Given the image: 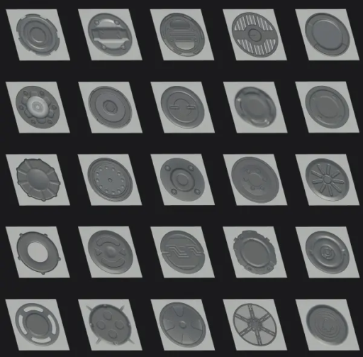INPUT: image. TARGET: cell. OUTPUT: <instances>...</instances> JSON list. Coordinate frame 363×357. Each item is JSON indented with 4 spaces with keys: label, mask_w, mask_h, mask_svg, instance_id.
Masks as SVG:
<instances>
[{
    "label": "cell",
    "mask_w": 363,
    "mask_h": 357,
    "mask_svg": "<svg viewBox=\"0 0 363 357\" xmlns=\"http://www.w3.org/2000/svg\"><path fill=\"white\" fill-rule=\"evenodd\" d=\"M87 249L94 263L109 274H123L133 265V253L130 246L114 231L95 232L89 239Z\"/></svg>",
    "instance_id": "cell-7"
},
{
    "label": "cell",
    "mask_w": 363,
    "mask_h": 357,
    "mask_svg": "<svg viewBox=\"0 0 363 357\" xmlns=\"http://www.w3.org/2000/svg\"><path fill=\"white\" fill-rule=\"evenodd\" d=\"M160 248L164 261L178 273H196L205 263V253L201 243L186 231L173 230L166 233Z\"/></svg>",
    "instance_id": "cell-8"
},
{
    "label": "cell",
    "mask_w": 363,
    "mask_h": 357,
    "mask_svg": "<svg viewBox=\"0 0 363 357\" xmlns=\"http://www.w3.org/2000/svg\"><path fill=\"white\" fill-rule=\"evenodd\" d=\"M305 249L310 262L325 273H340L346 270L350 263V252L345 243L328 231L312 233L306 239Z\"/></svg>",
    "instance_id": "cell-14"
},
{
    "label": "cell",
    "mask_w": 363,
    "mask_h": 357,
    "mask_svg": "<svg viewBox=\"0 0 363 357\" xmlns=\"http://www.w3.org/2000/svg\"><path fill=\"white\" fill-rule=\"evenodd\" d=\"M159 322L166 337L181 347L198 346L206 337V326L201 315L184 302H173L163 307Z\"/></svg>",
    "instance_id": "cell-3"
},
{
    "label": "cell",
    "mask_w": 363,
    "mask_h": 357,
    "mask_svg": "<svg viewBox=\"0 0 363 357\" xmlns=\"http://www.w3.org/2000/svg\"><path fill=\"white\" fill-rule=\"evenodd\" d=\"M16 106L21 117L37 128H50L60 118V107L55 97L38 86L23 87L16 95Z\"/></svg>",
    "instance_id": "cell-17"
},
{
    "label": "cell",
    "mask_w": 363,
    "mask_h": 357,
    "mask_svg": "<svg viewBox=\"0 0 363 357\" xmlns=\"http://www.w3.org/2000/svg\"><path fill=\"white\" fill-rule=\"evenodd\" d=\"M17 183L30 197L45 202L57 196L60 182L55 169L43 160L26 158L16 168Z\"/></svg>",
    "instance_id": "cell-20"
},
{
    "label": "cell",
    "mask_w": 363,
    "mask_h": 357,
    "mask_svg": "<svg viewBox=\"0 0 363 357\" xmlns=\"http://www.w3.org/2000/svg\"><path fill=\"white\" fill-rule=\"evenodd\" d=\"M91 331L100 340L114 346H121L130 340V322L122 309L109 304L94 307L89 315Z\"/></svg>",
    "instance_id": "cell-23"
},
{
    "label": "cell",
    "mask_w": 363,
    "mask_h": 357,
    "mask_svg": "<svg viewBox=\"0 0 363 357\" xmlns=\"http://www.w3.org/2000/svg\"><path fill=\"white\" fill-rule=\"evenodd\" d=\"M304 33L308 43L326 56H341L350 45L351 38L346 26L329 13L311 15L305 23Z\"/></svg>",
    "instance_id": "cell-4"
},
{
    "label": "cell",
    "mask_w": 363,
    "mask_h": 357,
    "mask_svg": "<svg viewBox=\"0 0 363 357\" xmlns=\"http://www.w3.org/2000/svg\"><path fill=\"white\" fill-rule=\"evenodd\" d=\"M231 35L238 48L254 57L271 56L279 45V36L274 25L255 12L238 15L232 23Z\"/></svg>",
    "instance_id": "cell-2"
},
{
    "label": "cell",
    "mask_w": 363,
    "mask_h": 357,
    "mask_svg": "<svg viewBox=\"0 0 363 357\" xmlns=\"http://www.w3.org/2000/svg\"><path fill=\"white\" fill-rule=\"evenodd\" d=\"M89 111L101 125L110 128H122L130 122L132 107L127 97L109 86L94 89L88 98Z\"/></svg>",
    "instance_id": "cell-19"
},
{
    "label": "cell",
    "mask_w": 363,
    "mask_h": 357,
    "mask_svg": "<svg viewBox=\"0 0 363 357\" xmlns=\"http://www.w3.org/2000/svg\"><path fill=\"white\" fill-rule=\"evenodd\" d=\"M233 324L238 334L255 346H267L275 340L277 326L271 313L254 303L238 307L233 315Z\"/></svg>",
    "instance_id": "cell-13"
},
{
    "label": "cell",
    "mask_w": 363,
    "mask_h": 357,
    "mask_svg": "<svg viewBox=\"0 0 363 357\" xmlns=\"http://www.w3.org/2000/svg\"><path fill=\"white\" fill-rule=\"evenodd\" d=\"M160 104L166 118L183 128H194L201 124L205 109L199 97L190 89L174 85L166 89Z\"/></svg>",
    "instance_id": "cell-18"
},
{
    "label": "cell",
    "mask_w": 363,
    "mask_h": 357,
    "mask_svg": "<svg viewBox=\"0 0 363 357\" xmlns=\"http://www.w3.org/2000/svg\"><path fill=\"white\" fill-rule=\"evenodd\" d=\"M18 258L29 269L44 275L52 271L60 261L57 246L45 234H21L16 243Z\"/></svg>",
    "instance_id": "cell-22"
},
{
    "label": "cell",
    "mask_w": 363,
    "mask_h": 357,
    "mask_svg": "<svg viewBox=\"0 0 363 357\" xmlns=\"http://www.w3.org/2000/svg\"><path fill=\"white\" fill-rule=\"evenodd\" d=\"M230 175L237 191L252 202L268 203L278 194L279 181L275 171L259 158L246 156L238 159Z\"/></svg>",
    "instance_id": "cell-1"
},
{
    "label": "cell",
    "mask_w": 363,
    "mask_h": 357,
    "mask_svg": "<svg viewBox=\"0 0 363 357\" xmlns=\"http://www.w3.org/2000/svg\"><path fill=\"white\" fill-rule=\"evenodd\" d=\"M233 248L246 270L256 275L272 272L277 265L275 248L269 238L253 230H245L234 239Z\"/></svg>",
    "instance_id": "cell-16"
},
{
    "label": "cell",
    "mask_w": 363,
    "mask_h": 357,
    "mask_svg": "<svg viewBox=\"0 0 363 357\" xmlns=\"http://www.w3.org/2000/svg\"><path fill=\"white\" fill-rule=\"evenodd\" d=\"M160 34L164 45L182 57L199 55L206 44V37L199 23L180 12L170 13L162 18Z\"/></svg>",
    "instance_id": "cell-5"
},
{
    "label": "cell",
    "mask_w": 363,
    "mask_h": 357,
    "mask_svg": "<svg viewBox=\"0 0 363 357\" xmlns=\"http://www.w3.org/2000/svg\"><path fill=\"white\" fill-rule=\"evenodd\" d=\"M87 179L94 192L110 202L124 201L133 191L130 172L121 163L111 158L94 160L89 166Z\"/></svg>",
    "instance_id": "cell-6"
},
{
    "label": "cell",
    "mask_w": 363,
    "mask_h": 357,
    "mask_svg": "<svg viewBox=\"0 0 363 357\" xmlns=\"http://www.w3.org/2000/svg\"><path fill=\"white\" fill-rule=\"evenodd\" d=\"M15 324L21 336L39 346L53 344L60 335V326L54 314L38 303H26L16 312Z\"/></svg>",
    "instance_id": "cell-11"
},
{
    "label": "cell",
    "mask_w": 363,
    "mask_h": 357,
    "mask_svg": "<svg viewBox=\"0 0 363 357\" xmlns=\"http://www.w3.org/2000/svg\"><path fill=\"white\" fill-rule=\"evenodd\" d=\"M87 32L95 48L109 56H123L133 45L129 27L113 13L103 12L94 15L89 21Z\"/></svg>",
    "instance_id": "cell-9"
},
{
    "label": "cell",
    "mask_w": 363,
    "mask_h": 357,
    "mask_svg": "<svg viewBox=\"0 0 363 357\" xmlns=\"http://www.w3.org/2000/svg\"><path fill=\"white\" fill-rule=\"evenodd\" d=\"M16 32L23 47L38 56H49L60 46V39L55 26L37 13H28L20 18Z\"/></svg>",
    "instance_id": "cell-21"
},
{
    "label": "cell",
    "mask_w": 363,
    "mask_h": 357,
    "mask_svg": "<svg viewBox=\"0 0 363 357\" xmlns=\"http://www.w3.org/2000/svg\"><path fill=\"white\" fill-rule=\"evenodd\" d=\"M234 106L240 118L254 127L267 128L277 118V107L273 99L258 87L241 88L235 96Z\"/></svg>",
    "instance_id": "cell-25"
},
{
    "label": "cell",
    "mask_w": 363,
    "mask_h": 357,
    "mask_svg": "<svg viewBox=\"0 0 363 357\" xmlns=\"http://www.w3.org/2000/svg\"><path fill=\"white\" fill-rule=\"evenodd\" d=\"M305 106L310 117L326 128H339L346 124L350 117L346 99L338 91L328 86L312 87L306 94Z\"/></svg>",
    "instance_id": "cell-12"
},
{
    "label": "cell",
    "mask_w": 363,
    "mask_h": 357,
    "mask_svg": "<svg viewBox=\"0 0 363 357\" xmlns=\"http://www.w3.org/2000/svg\"><path fill=\"white\" fill-rule=\"evenodd\" d=\"M160 175L167 192L181 201H195L205 190V180L201 172L194 164L184 158H174L165 161Z\"/></svg>",
    "instance_id": "cell-10"
},
{
    "label": "cell",
    "mask_w": 363,
    "mask_h": 357,
    "mask_svg": "<svg viewBox=\"0 0 363 357\" xmlns=\"http://www.w3.org/2000/svg\"><path fill=\"white\" fill-rule=\"evenodd\" d=\"M305 177L310 190L327 201H340L350 190L346 172L330 159L317 158L311 161L306 168Z\"/></svg>",
    "instance_id": "cell-15"
},
{
    "label": "cell",
    "mask_w": 363,
    "mask_h": 357,
    "mask_svg": "<svg viewBox=\"0 0 363 357\" xmlns=\"http://www.w3.org/2000/svg\"><path fill=\"white\" fill-rule=\"evenodd\" d=\"M306 323L310 334L328 345L340 346L348 336L349 326L345 317L330 305L320 304L311 307Z\"/></svg>",
    "instance_id": "cell-24"
}]
</instances>
